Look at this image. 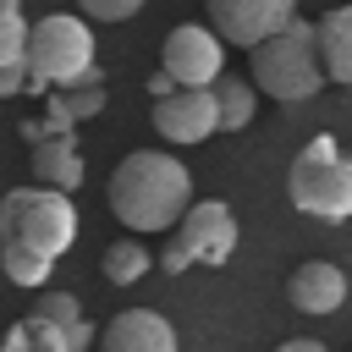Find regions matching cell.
Wrapping results in <instances>:
<instances>
[{
  "mask_svg": "<svg viewBox=\"0 0 352 352\" xmlns=\"http://www.w3.org/2000/svg\"><path fill=\"white\" fill-rule=\"evenodd\" d=\"M187 204H192V170L165 148H138L110 170V209L138 236L170 231Z\"/></svg>",
  "mask_w": 352,
  "mask_h": 352,
  "instance_id": "6da1fadb",
  "label": "cell"
},
{
  "mask_svg": "<svg viewBox=\"0 0 352 352\" xmlns=\"http://www.w3.org/2000/svg\"><path fill=\"white\" fill-rule=\"evenodd\" d=\"M248 82L253 94H270L280 104H297V99H314L324 88V72H319V50H314V22L292 16L280 33L258 38L248 50Z\"/></svg>",
  "mask_w": 352,
  "mask_h": 352,
  "instance_id": "7a4b0ae2",
  "label": "cell"
},
{
  "mask_svg": "<svg viewBox=\"0 0 352 352\" xmlns=\"http://www.w3.org/2000/svg\"><path fill=\"white\" fill-rule=\"evenodd\" d=\"M22 66H28V94H50V88L77 82L94 66V28L72 11H50V16L28 22Z\"/></svg>",
  "mask_w": 352,
  "mask_h": 352,
  "instance_id": "3957f363",
  "label": "cell"
},
{
  "mask_svg": "<svg viewBox=\"0 0 352 352\" xmlns=\"http://www.w3.org/2000/svg\"><path fill=\"white\" fill-rule=\"evenodd\" d=\"M0 242H22L50 264L77 242V209L55 187H11L0 198Z\"/></svg>",
  "mask_w": 352,
  "mask_h": 352,
  "instance_id": "277c9868",
  "label": "cell"
},
{
  "mask_svg": "<svg viewBox=\"0 0 352 352\" xmlns=\"http://www.w3.org/2000/svg\"><path fill=\"white\" fill-rule=\"evenodd\" d=\"M286 198L314 214V220H346L352 214V165L336 138H314L292 170H286Z\"/></svg>",
  "mask_w": 352,
  "mask_h": 352,
  "instance_id": "5b68a950",
  "label": "cell"
},
{
  "mask_svg": "<svg viewBox=\"0 0 352 352\" xmlns=\"http://www.w3.org/2000/svg\"><path fill=\"white\" fill-rule=\"evenodd\" d=\"M160 72L176 88H209L214 77H226V44L204 22H182L160 44Z\"/></svg>",
  "mask_w": 352,
  "mask_h": 352,
  "instance_id": "8992f818",
  "label": "cell"
},
{
  "mask_svg": "<svg viewBox=\"0 0 352 352\" xmlns=\"http://www.w3.org/2000/svg\"><path fill=\"white\" fill-rule=\"evenodd\" d=\"M176 248L187 253V264L220 270L231 258V248H236V214H231V204H220V198L187 204L176 214Z\"/></svg>",
  "mask_w": 352,
  "mask_h": 352,
  "instance_id": "52a82bcc",
  "label": "cell"
},
{
  "mask_svg": "<svg viewBox=\"0 0 352 352\" xmlns=\"http://www.w3.org/2000/svg\"><path fill=\"white\" fill-rule=\"evenodd\" d=\"M204 11H209V33L220 44L253 50L258 38L280 33L297 16V0H204Z\"/></svg>",
  "mask_w": 352,
  "mask_h": 352,
  "instance_id": "ba28073f",
  "label": "cell"
},
{
  "mask_svg": "<svg viewBox=\"0 0 352 352\" xmlns=\"http://www.w3.org/2000/svg\"><path fill=\"white\" fill-rule=\"evenodd\" d=\"M154 132L176 148L214 138V94L209 88H176V94L154 99Z\"/></svg>",
  "mask_w": 352,
  "mask_h": 352,
  "instance_id": "9c48e42d",
  "label": "cell"
},
{
  "mask_svg": "<svg viewBox=\"0 0 352 352\" xmlns=\"http://www.w3.org/2000/svg\"><path fill=\"white\" fill-rule=\"evenodd\" d=\"M286 302H292L297 314H314V319L336 314V308L346 302V270L330 264V258H302V264L292 270V280H286Z\"/></svg>",
  "mask_w": 352,
  "mask_h": 352,
  "instance_id": "30bf717a",
  "label": "cell"
},
{
  "mask_svg": "<svg viewBox=\"0 0 352 352\" xmlns=\"http://www.w3.org/2000/svg\"><path fill=\"white\" fill-rule=\"evenodd\" d=\"M99 346L104 352H176V330L154 308H126V314H116L104 324Z\"/></svg>",
  "mask_w": 352,
  "mask_h": 352,
  "instance_id": "8fae6325",
  "label": "cell"
},
{
  "mask_svg": "<svg viewBox=\"0 0 352 352\" xmlns=\"http://www.w3.org/2000/svg\"><path fill=\"white\" fill-rule=\"evenodd\" d=\"M314 50H319V72L324 82H352V11L336 6L319 16L314 28Z\"/></svg>",
  "mask_w": 352,
  "mask_h": 352,
  "instance_id": "7c38bea8",
  "label": "cell"
},
{
  "mask_svg": "<svg viewBox=\"0 0 352 352\" xmlns=\"http://www.w3.org/2000/svg\"><path fill=\"white\" fill-rule=\"evenodd\" d=\"M33 187H55L66 198H72V187H82L77 138H44V143H33Z\"/></svg>",
  "mask_w": 352,
  "mask_h": 352,
  "instance_id": "4fadbf2b",
  "label": "cell"
},
{
  "mask_svg": "<svg viewBox=\"0 0 352 352\" xmlns=\"http://www.w3.org/2000/svg\"><path fill=\"white\" fill-rule=\"evenodd\" d=\"M209 94H214V132H242L248 121H253V82L248 77H214L209 82Z\"/></svg>",
  "mask_w": 352,
  "mask_h": 352,
  "instance_id": "5bb4252c",
  "label": "cell"
},
{
  "mask_svg": "<svg viewBox=\"0 0 352 352\" xmlns=\"http://www.w3.org/2000/svg\"><path fill=\"white\" fill-rule=\"evenodd\" d=\"M104 280L110 286H132V280H143V270H154V253L138 242V236H121V242H110L104 248Z\"/></svg>",
  "mask_w": 352,
  "mask_h": 352,
  "instance_id": "9a60e30c",
  "label": "cell"
},
{
  "mask_svg": "<svg viewBox=\"0 0 352 352\" xmlns=\"http://www.w3.org/2000/svg\"><path fill=\"white\" fill-rule=\"evenodd\" d=\"M0 264H6L11 286H28V292H38V286L50 280V270H55L44 253H33V248H22V242H0Z\"/></svg>",
  "mask_w": 352,
  "mask_h": 352,
  "instance_id": "2e32d148",
  "label": "cell"
},
{
  "mask_svg": "<svg viewBox=\"0 0 352 352\" xmlns=\"http://www.w3.org/2000/svg\"><path fill=\"white\" fill-rule=\"evenodd\" d=\"M55 94H60V104H66L72 121H88V116L104 110V77H99V66H88L77 82H66V88H55Z\"/></svg>",
  "mask_w": 352,
  "mask_h": 352,
  "instance_id": "e0dca14e",
  "label": "cell"
},
{
  "mask_svg": "<svg viewBox=\"0 0 352 352\" xmlns=\"http://www.w3.org/2000/svg\"><path fill=\"white\" fill-rule=\"evenodd\" d=\"M22 50H28V16L0 11V66H22Z\"/></svg>",
  "mask_w": 352,
  "mask_h": 352,
  "instance_id": "ac0fdd59",
  "label": "cell"
},
{
  "mask_svg": "<svg viewBox=\"0 0 352 352\" xmlns=\"http://www.w3.org/2000/svg\"><path fill=\"white\" fill-rule=\"evenodd\" d=\"M22 324H28V352H72V346H66V330H60L55 319H44V314H28Z\"/></svg>",
  "mask_w": 352,
  "mask_h": 352,
  "instance_id": "d6986e66",
  "label": "cell"
},
{
  "mask_svg": "<svg viewBox=\"0 0 352 352\" xmlns=\"http://www.w3.org/2000/svg\"><path fill=\"white\" fill-rule=\"evenodd\" d=\"M82 6V22H132L148 0H77Z\"/></svg>",
  "mask_w": 352,
  "mask_h": 352,
  "instance_id": "ffe728a7",
  "label": "cell"
},
{
  "mask_svg": "<svg viewBox=\"0 0 352 352\" xmlns=\"http://www.w3.org/2000/svg\"><path fill=\"white\" fill-rule=\"evenodd\" d=\"M33 314H44V319H55L60 330H72V324L82 319V308H77V297H72V292H50V297H44V302H38Z\"/></svg>",
  "mask_w": 352,
  "mask_h": 352,
  "instance_id": "44dd1931",
  "label": "cell"
},
{
  "mask_svg": "<svg viewBox=\"0 0 352 352\" xmlns=\"http://www.w3.org/2000/svg\"><path fill=\"white\" fill-rule=\"evenodd\" d=\"M28 94V66H0V99Z\"/></svg>",
  "mask_w": 352,
  "mask_h": 352,
  "instance_id": "7402d4cb",
  "label": "cell"
},
{
  "mask_svg": "<svg viewBox=\"0 0 352 352\" xmlns=\"http://www.w3.org/2000/svg\"><path fill=\"white\" fill-rule=\"evenodd\" d=\"M0 352H28V324H22V319H16V324L0 336Z\"/></svg>",
  "mask_w": 352,
  "mask_h": 352,
  "instance_id": "603a6c76",
  "label": "cell"
},
{
  "mask_svg": "<svg viewBox=\"0 0 352 352\" xmlns=\"http://www.w3.org/2000/svg\"><path fill=\"white\" fill-rule=\"evenodd\" d=\"M154 264H160V270H170V275H182V270H187V253L170 242V248H165V258H154Z\"/></svg>",
  "mask_w": 352,
  "mask_h": 352,
  "instance_id": "cb8c5ba5",
  "label": "cell"
},
{
  "mask_svg": "<svg viewBox=\"0 0 352 352\" xmlns=\"http://www.w3.org/2000/svg\"><path fill=\"white\" fill-rule=\"evenodd\" d=\"M275 352H324V341H308V336H292V341H280Z\"/></svg>",
  "mask_w": 352,
  "mask_h": 352,
  "instance_id": "d4e9b609",
  "label": "cell"
},
{
  "mask_svg": "<svg viewBox=\"0 0 352 352\" xmlns=\"http://www.w3.org/2000/svg\"><path fill=\"white\" fill-rule=\"evenodd\" d=\"M148 94H154V99H165V94H176V82H170L165 72H154V77H148Z\"/></svg>",
  "mask_w": 352,
  "mask_h": 352,
  "instance_id": "484cf974",
  "label": "cell"
},
{
  "mask_svg": "<svg viewBox=\"0 0 352 352\" xmlns=\"http://www.w3.org/2000/svg\"><path fill=\"white\" fill-rule=\"evenodd\" d=\"M0 11H22V0H0Z\"/></svg>",
  "mask_w": 352,
  "mask_h": 352,
  "instance_id": "4316f807",
  "label": "cell"
}]
</instances>
